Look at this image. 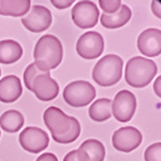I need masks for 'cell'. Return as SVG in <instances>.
Returning a JSON list of instances; mask_svg holds the SVG:
<instances>
[{
  "instance_id": "cell-3",
  "label": "cell",
  "mask_w": 161,
  "mask_h": 161,
  "mask_svg": "<svg viewBox=\"0 0 161 161\" xmlns=\"http://www.w3.org/2000/svg\"><path fill=\"white\" fill-rule=\"evenodd\" d=\"M63 58V47L61 41L54 35H44L35 45L34 59L40 68L50 71L61 63Z\"/></svg>"
},
{
  "instance_id": "cell-20",
  "label": "cell",
  "mask_w": 161,
  "mask_h": 161,
  "mask_svg": "<svg viewBox=\"0 0 161 161\" xmlns=\"http://www.w3.org/2000/svg\"><path fill=\"white\" fill-rule=\"evenodd\" d=\"M80 149L85 151L89 161H104L105 159V147L100 141L96 139L86 140L80 145Z\"/></svg>"
},
{
  "instance_id": "cell-23",
  "label": "cell",
  "mask_w": 161,
  "mask_h": 161,
  "mask_svg": "<svg viewBox=\"0 0 161 161\" xmlns=\"http://www.w3.org/2000/svg\"><path fill=\"white\" fill-rule=\"evenodd\" d=\"M52 5L54 6V7H57V8L59 9H64V8H68L69 6H71L73 3L72 0H70V1H67V0H63V1H60V0H52L51 1Z\"/></svg>"
},
{
  "instance_id": "cell-2",
  "label": "cell",
  "mask_w": 161,
  "mask_h": 161,
  "mask_svg": "<svg viewBox=\"0 0 161 161\" xmlns=\"http://www.w3.org/2000/svg\"><path fill=\"white\" fill-rule=\"evenodd\" d=\"M24 83L42 102L53 100L59 95V85L51 77L50 71L40 68L35 62L25 70Z\"/></svg>"
},
{
  "instance_id": "cell-13",
  "label": "cell",
  "mask_w": 161,
  "mask_h": 161,
  "mask_svg": "<svg viewBox=\"0 0 161 161\" xmlns=\"http://www.w3.org/2000/svg\"><path fill=\"white\" fill-rule=\"evenodd\" d=\"M137 48L145 57H158L161 53V32L157 28L143 31L137 37Z\"/></svg>"
},
{
  "instance_id": "cell-6",
  "label": "cell",
  "mask_w": 161,
  "mask_h": 161,
  "mask_svg": "<svg viewBox=\"0 0 161 161\" xmlns=\"http://www.w3.org/2000/svg\"><path fill=\"white\" fill-rule=\"evenodd\" d=\"M96 97V89L92 83L77 80L69 83L63 90V98L72 107H85Z\"/></svg>"
},
{
  "instance_id": "cell-18",
  "label": "cell",
  "mask_w": 161,
  "mask_h": 161,
  "mask_svg": "<svg viewBox=\"0 0 161 161\" xmlns=\"http://www.w3.org/2000/svg\"><path fill=\"white\" fill-rule=\"evenodd\" d=\"M24 116L18 110H7L0 116V127L8 133H16L24 125Z\"/></svg>"
},
{
  "instance_id": "cell-14",
  "label": "cell",
  "mask_w": 161,
  "mask_h": 161,
  "mask_svg": "<svg viewBox=\"0 0 161 161\" xmlns=\"http://www.w3.org/2000/svg\"><path fill=\"white\" fill-rule=\"evenodd\" d=\"M23 94L22 82L16 75H7L0 80V102L9 104L18 99Z\"/></svg>"
},
{
  "instance_id": "cell-9",
  "label": "cell",
  "mask_w": 161,
  "mask_h": 161,
  "mask_svg": "<svg viewBox=\"0 0 161 161\" xmlns=\"http://www.w3.org/2000/svg\"><path fill=\"white\" fill-rule=\"evenodd\" d=\"M48 135L40 127L28 126L19 135V143L24 150L32 153H40L48 147Z\"/></svg>"
},
{
  "instance_id": "cell-27",
  "label": "cell",
  "mask_w": 161,
  "mask_h": 161,
  "mask_svg": "<svg viewBox=\"0 0 161 161\" xmlns=\"http://www.w3.org/2000/svg\"><path fill=\"white\" fill-rule=\"evenodd\" d=\"M0 75H1V70H0Z\"/></svg>"
},
{
  "instance_id": "cell-4",
  "label": "cell",
  "mask_w": 161,
  "mask_h": 161,
  "mask_svg": "<svg viewBox=\"0 0 161 161\" xmlns=\"http://www.w3.org/2000/svg\"><path fill=\"white\" fill-rule=\"evenodd\" d=\"M158 67L152 60L142 57H134L129 60L125 68V80L134 88L148 86L156 77Z\"/></svg>"
},
{
  "instance_id": "cell-19",
  "label": "cell",
  "mask_w": 161,
  "mask_h": 161,
  "mask_svg": "<svg viewBox=\"0 0 161 161\" xmlns=\"http://www.w3.org/2000/svg\"><path fill=\"white\" fill-rule=\"evenodd\" d=\"M89 116L94 122H105L112 116V100L100 98L89 107Z\"/></svg>"
},
{
  "instance_id": "cell-10",
  "label": "cell",
  "mask_w": 161,
  "mask_h": 161,
  "mask_svg": "<svg viewBox=\"0 0 161 161\" xmlns=\"http://www.w3.org/2000/svg\"><path fill=\"white\" fill-rule=\"evenodd\" d=\"M72 20L80 28H92L96 26L99 18V10L92 1H79L73 6Z\"/></svg>"
},
{
  "instance_id": "cell-12",
  "label": "cell",
  "mask_w": 161,
  "mask_h": 161,
  "mask_svg": "<svg viewBox=\"0 0 161 161\" xmlns=\"http://www.w3.org/2000/svg\"><path fill=\"white\" fill-rule=\"evenodd\" d=\"M112 142L116 150L131 152L142 143V133L133 126L121 127L114 132Z\"/></svg>"
},
{
  "instance_id": "cell-21",
  "label": "cell",
  "mask_w": 161,
  "mask_h": 161,
  "mask_svg": "<svg viewBox=\"0 0 161 161\" xmlns=\"http://www.w3.org/2000/svg\"><path fill=\"white\" fill-rule=\"evenodd\" d=\"M145 161H161V143L157 142L148 147L144 152Z\"/></svg>"
},
{
  "instance_id": "cell-26",
  "label": "cell",
  "mask_w": 161,
  "mask_h": 161,
  "mask_svg": "<svg viewBox=\"0 0 161 161\" xmlns=\"http://www.w3.org/2000/svg\"><path fill=\"white\" fill-rule=\"evenodd\" d=\"M160 78L157 79V81L154 82V92L158 95V97H160Z\"/></svg>"
},
{
  "instance_id": "cell-8",
  "label": "cell",
  "mask_w": 161,
  "mask_h": 161,
  "mask_svg": "<svg viewBox=\"0 0 161 161\" xmlns=\"http://www.w3.org/2000/svg\"><path fill=\"white\" fill-rule=\"evenodd\" d=\"M136 109V98L129 90H121L112 103L114 117L118 122L126 123L131 121Z\"/></svg>"
},
{
  "instance_id": "cell-11",
  "label": "cell",
  "mask_w": 161,
  "mask_h": 161,
  "mask_svg": "<svg viewBox=\"0 0 161 161\" xmlns=\"http://www.w3.org/2000/svg\"><path fill=\"white\" fill-rule=\"evenodd\" d=\"M22 23L27 30L33 33L44 32L51 26L52 14L44 6H33L27 15L22 18Z\"/></svg>"
},
{
  "instance_id": "cell-22",
  "label": "cell",
  "mask_w": 161,
  "mask_h": 161,
  "mask_svg": "<svg viewBox=\"0 0 161 161\" xmlns=\"http://www.w3.org/2000/svg\"><path fill=\"white\" fill-rule=\"evenodd\" d=\"M100 8L105 11V14H113L119 9L122 6L121 0H99Z\"/></svg>"
},
{
  "instance_id": "cell-1",
  "label": "cell",
  "mask_w": 161,
  "mask_h": 161,
  "mask_svg": "<svg viewBox=\"0 0 161 161\" xmlns=\"http://www.w3.org/2000/svg\"><path fill=\"white\" fill-rule=\"evenodd\" d=\"M43 119L53 140L58 143H71L80 135L81 126L78 119L68 116L58 107H48L44 112Z\"/></svg>"
},
{
  "instance_id": "cell-5",
  "label": "cell",
  "mask_w": 161,
  "mask_h": 161,
  "mask_svg": "<svg viewBox=\"0 0 161 161\" xmlns=\"http://www.w3.org/2000/svg\"><path fill=\"white\" fill-rule=\"evenodd\" d=\"M123 59L116 54H108L100 59L92 70V79L102 87L114 86L121 80Z\"/></svg>"
},
{
  "instance_id": "cell-16",
  "label": "cell",
  "mask_w": 161,
  "mask_h": 161,
  "mask_svg": "<svg viewBox=\"0 0 161 161\" xmlns=\"http://www.w3.org/2000/svg\"><path fill=\"white\" fill-rule=\"evenodd\" d=\"M23 55L22 45L13 40L0 41V63L11 64L18 61Z\"/></svg>"
},
{
  "instance_id": "cell-25",
  "label": "cell",
  "mask_w": 161,
  "mask_h": 161,
  "mask_svg": "<svg viewBox=\"0 0 161 161\" xmlns=\"http://www.w3.org/2000/svg\"><path fill=\"white\" fill-rule=\"evenodd\" d=\"M63 161H80V160H79L78 156H77V152H75V150H73V151H70L69 153H67V154H65Z\"/></svg>"
},
{
  "instance_id": "cell-24",
  "label": "cell",
  "mask_w": 161,
  "mask_h": 161,
  "mask_svg": "<svg viewBox=\"0 0 161 161\" xmlns=\"http://www.w3.org/2000/svg\"><path fill=\"white\" fill-rule=\"evenodd\" d=\"M36 161H59L58 160V157L53 153H50V152H46L43 153V154H41Z\"/></svg>"
},
{
  "instance_id": "cell-15",
  "label": "cell",
  "mask_w": 161,
  "mask_h": 161,
  "mask_svg": "<svg viewBox=\"0 0 161 161\" xmlns=\"http://www.w3.org/2000/svg\"><path fill=\"white\" fill-rule=\"evenodd\" d=\"M132 17L131 9L125 5H122L116 13L113 14H103L100 17V23L105 28L115 30L124 26L130 22Z\"/></svg>"
},
{
  "instance_id": "cell-17",
  "label": "cell",
  "mask_w": 161,
  "mask_h": 161,
  "mask_svg": "<svg viewBox=\"0 0 161 161\" xmlns=\"http://www.w3.org/2000/svg\"><path fill=\"white\" fill-rule=\"evenodd\" d=\"M31 9V0H0V15L22 17Z\"/></svg>"
},
{
  "instance_id": "cell-7",
  "label": "cell",
  "mask_w": 161,
  "mask_h": 161,
  "mask_svg": "<svg viewBox=\"0 0 161 161\" xmlns=\"http://www.w3.org/2000/svg\"><path fill=\"white\" fill-rule=\"evenodd\" d=\"M77 53L86 60L99 58L104 51V38L97 32H87L77 42Z\"/></svg>"
}]
</instances>
